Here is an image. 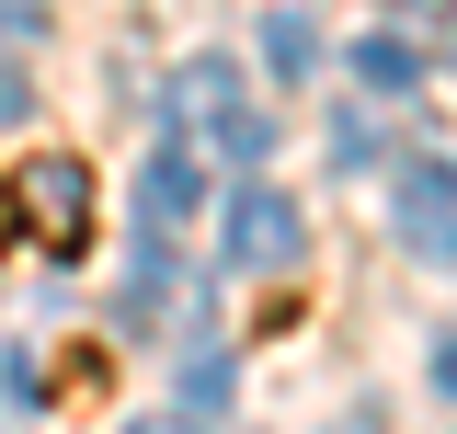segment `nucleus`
<instances>
[{"label": "nucleus", "instance_id": "obj_6", "mask_svg": "<svg viewBox=\"0 0 457 434\" xmlns=\"http://www.w3.org/2000/svg\"><path fill=\"white\" fill-rule=\"evenodd\" d=\"M263 57H275V80H320V23L309 12H263Z\"/></svg>", "mask_w": 457, "mask_h": 434}, {"label": "nucleus", "instance_id": "obj_12", "mask_svg": "<svg viewBox=\"0 0 457 434\" xmlns=\"http://www.w3.org/2000/svg\"><path fill=\"white\" fill-rule=\"evenodd\" d=\"M389 12H411V23H435V12H446V0H389Z\"/></svg>", "mask_w": 457, "mask_h": 434}, {"label": "nucleus", "instance_id": "obj_2", "mask_svg": "<svg viewBox=\"0 0 457 434\" xmlns=\"http://www.w3.org/2000/svg\"><path fill=\"white\" fill-rule=\"evenodd\" d=\"M171 114L195 126V149H218V161H240V171H252L263 149H275V126L252 114V92L228 80L218 57H183V69H171Z\"/></svg>", "mask_w": 457, "mask_h": 434}, {"label": "nucleus", "instance_id": "obj_8", "mask_svg": "<svg viewBox=\"0 0 457 434\" xmlns=\"http://www.w3.org/2000/svg\"><path fill=\"white\" fill-rule=\"evenodd\" d=\"M183 412H228V355H218V343L183 366Z\"/></svg>", "mask_w": 457, "mask_h": 434}, {"label": "nucleus", "instance_id": "obj_5", "mask_svg": "<svg viewBox=\"0 0 457 434\" xmlns=\"http://www.w3.org/2000/svg\"><path fill=\"white\" fill-rule=\"evenodd\" d=\"M195 206H206V161H195V138H183V149H149V171H137V240H171Z\"/></svg>", "mask_w": 457, "mask_h": 434}, {"label": "nucleus", "instance_id": "obj_10", "mask_svg": "<svg viewBox=\"0 0 457 434\" xmlns=\"http://www.w3.org/2000/svg\"><path fill=\"white\" fill-rule=\"evenodd\" d=\"M0 35H46V12L35 0H0Z\"/></svg>", "mask_w": 457, "mask_h": 434}, {"label": "nucleus", "instance_id": "obj_4", "mask_svg": "<svg viewBox=\"0 0 457 434\" xmlns=\"http://www.w3.org/2000/svg\"><path fill=\"white\" fill-rule=\"evenodd\" d=\"M400 240L423 263H457V171L446 161H411L400 171Z\"/></svg>", "mask_w": 457, "mask_h": 434}, {"label": "nucleus", "instance_id": "obj_7", "mask_svg": "<svg viewBox=\"0 0 457 434\" xmlns=\"http://www.w3.org/2000/svg\"><path fill=\"white\" fill-rule=\"evenodd\" d=\"M354 69H366V92H411V80H423V46H411V35H366Z\"/></svg>", "mask_w": 457, "mask_h": 434}, {"label": "nucleus", "instance_id": "obj_9", "mask_svg": "<svg viewBox=\"0 0 457 434\" xmlns=\"http://www.w3.org/2000/svg\"><path fill=\"white\" fill-rule=\"evenodd\" d=\"M23 114H35V69H23V57H0V126H23Z\"/></svg>", "mask_w": 457, "mask_h": 434}, {"label": "nucleus", "instance_id": "obj_3", "mask_svg": "<svg viewBox=\"0 0 457 434\" xmlns=\"http://www.w3.org/2000/svg\"><path fill=\"white\" fill-rule=\"evenodd\" d=\"M218 240H228V263H240V274H286L297 252H309V217L286 206V195H263V183H240L228 217H218Z\"/></svg>", "mask_w": 457, "mask_h": 434}, {"label": "nucleus", "instance_id": "obj_1", "mask_svg": "<svg viewBox=\"0 0 457 434\" xmlns=\"http://www.w3.org/2000/svg\"><path fill=\"white\" fill-rule=\"evenodd\" d=\"M0 217H12V240H35L46 263H69L92 240V171L69 161V149H35V161L0 183Z\"/></svg>", "mask_w": 457, "mask_h": 434}, {"label": "nucleus", "instance_id": "obj_11", "mask_svg": "<svg viewBox=\"0 0 457 434\" xmlns=\"http://www.w3.org/2000/svg\"><path fill=\"white\" fill-rule=\"evenodd\" d=\"M435 388H457V331H446V343H435Z\"/></svg>", "mask_w": 457, "mask_h": 434}]
</instances>
